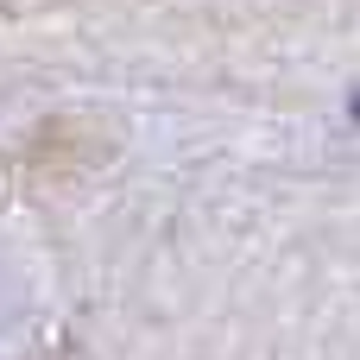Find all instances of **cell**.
Instances as JSON below:
<instances>
[{"instance_id": "obj_1", "label": "cell", "mask_w": 360, "mask_h": 360, "mask_svg": "<svg viewBox=\"0 0 360 360\" xmlns=\"http://www.w3.org/2000/svg\"><path fill=\"white\" fill-rule=\"evenodd\" d=\"M348 114H354V120H360V95H354V108H348Z\"/></svg>"}]
</instances>
